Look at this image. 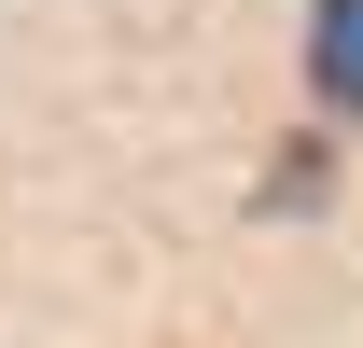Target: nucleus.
Instances as JSON below:
<instances>
[{
    "label": "nucleus",
    "instance_id": "nucleus-1",
    "mask_svg": "<svg viewBox=\"0 0 363 348\" xmlns=\"http://www.w3.org/2000/svg\"><path fill=\"white\" fill-rule=\"evenodd\" d=\"M308 70H321V98L363 112V0H321V14H308Z\"/></svg>",
    "mask_w": 363,
    "mask_h": 348
}]
</instances>
